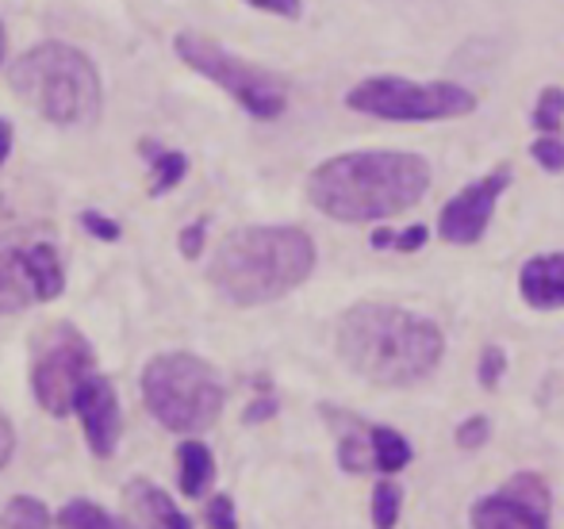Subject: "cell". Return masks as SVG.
Masks as SVG:
<instances>
[{
    "label": "cell",
    "instance_id": "cell-16",
    "mask_svg": "<svg viewBox=\"0 0 564 529\" xmlns=\"http://www.w3.org/2000/svg\"><path fill=\"white\" fill-rule=\"evenodd\" d=\"M139 154L150 162V196H165L185 180L188 173V157L181 150H165L162 142L154 139H139Z\"/></svg>",
    "mask_w": 564,
    "mask_h": 529
},
{
    "label": "cell",
    "instance_id": "cell-10",
    "mask_svg": "<svg viewBox=\"0 0 564 529\" xmlns=\"http://www.w3.org/2000/svg\"><path fill=\"white\" fill-rule=\"evenodd\" d=\"M507 185H511V169L488 173L484 180H473L468 188H460L446 208H442V219H438L442 239L453 242V246H473V242H480Z\"/></svg>",
    "mask_w": 564,
    "mask_h": 529
},
{
    "label": "cell",
    "instance_id": "cell-20",
    "mask_svg": "<svg viewBox=\"0 0 564 529\" xmlns=\"http://www.w3.org/2000/svg\"><path fill=\"white\" fill-rule=\"evenodd\" d=\"M54 522L58 518H51V510L31 495H15L0 515V529H51Z\"/></svg>",
    "mask_w": 564,
    "mask_h": 529
},
{
    "label": "cell",
    "instance_id": "cell-23",
    "mask_svg": "<svg viewBox=\"0 0 564 529\" xmlns=\"http://www.w3.org/2000/svg\"><path fill=\"white\" fill-rule=\"evenodd\" d=\"M530 154L538 157V165H542V169H550V173L564 169V142L553 139V134H542V139L530 146Z\"/></svg>",
    "mask_w": 564,
    "mask_h": 529
},
{
    "label": "cell",
    "instance_id": "cell-1",
    "mask_svg": "<svg viewBox=\"0 0 564 529\" xmlns=\"http://www.w3.org/2000/svg\"><path fill=\"white\" fill-rule=\"evenodd\" d=\"M335 350L361 381L377 388H411L442 365L446 334L426 315L392 304H357L338 319Z\"/></svg>",
    "mask_w": 564,
    "mask_h": 529
},
{
    "label": "cell",
    "instance_id": "cell-2",
    "mask_svg": "<svg viewBox=\"0 0 564 529\" xmlns=\"http://www.w3.org/2000/svg\"><path fill=\"white\" fill-rule=\"evenodd\" d=\"M431 188V165L403 150H354L307 177V200L338 223H377L415 208Z\"/></svg>",
    "mask_w": 564,
    "mask_h": 529
},
{
    "label": "cell",
    "instance_id": "cell-9",
    "mask_svg": "<svg viewBox=\"0 0 564 529\" xmlns=\"http://www.w3.org/2000/svg\"><path fill=\"white\" fill-rule=\"evenodd\" d=\"M97 373V350L77 334L69 322H54L39 334L35 365H31V392L39 407L54 418H66L74 410L77 388Z\"/></svg>",
    "mask_w": 564,
    "mask_h": 529
},
{
    "label": "cell",
    "instance_id": "cell-35",
    "mask_svg": "<svg viewBox=\"0 0 564 529\" xmlns=\"http://www.w3.org/2000/svg\"><path fill=\"white\" fill-rule=\"evenodd\" d=\"M4 43H8V35H4V23H0V62H4Z\"/></svg>",
    "mask_w": 564,
    "mask_h": 529
},
{
    "label": "cell",
    "instance_id": "cell-34",
    "mask_svg": "<svg viewBox=\"0 0 564 529\" xmlns=\"http://www.w3.org/2000/svg\"><path fill=\"white\" fill-rule=\"evenodd\" d=\"M388 246H395V234L388 231V227H380V231L372 234V250H388Z\"/></svg>",
    "mask_w": 564,
    "mask_h": 529
},
{
    "label": "cell",
    "instance_id": "cell-28",
    "mask_svg": "<svg viewBox=\"0 0 564 529\" xmlns=\"http://www.w3.org/2000/svg\"><path fill=\"white\" fill-rule=\"evenodd\" d=\"M503 368H507L503 350H499V345H488V350L480 353V384L484 388H496L499 376H503Z\"/></svg>",
    "mask_w": 564,
    "mask_h": 529
},
{
    "label": "cell",
    "instance_id": "cell-30",
    "mask_svg": "<svg viewBox=\"0 0 564 529\" xmlns=\"http://www.w3.org/2000/svg\"><path fill=\"white\" fill-rule=\"evenodd\" d=\"M250 8H261V12H273V15H284V20H296L304 12V0H246Z\"/></svg>",
    "mask_w": 564,
    "mask_h": 529
},
{
    "label": "cell",
    "instance_id": "cell-17",
    "mask_svg": "<svg viewBox=\"0 0 564 529\" xmlns=\"http://www.w3.org/2000/svg\"><path fill=\"white\" fill-rule=\"evenodd\" d=\"M177 464H181V492H185L188 499H200V495L212 487V480H216L212 449L204 445V441H181Z\"/></svg>",
    "mask_w": 564,
    "mask_h": 529
},
{
    "label": "cell",
    "instance_id": "cell-31",
    "mask_svg": "<svg viewBox=\"0 0 564 529\" xmlns=\"http://www.w3.org/2000/svg\"><path fill=\"white\" fill-rule=\"evenodd\" d=\"M426 239H431V231H426L423 223H415V227H408L403 234H395V250H400V254H415V250L426 246Z\"/></svg>",
    "mask_w": 564,
    "mask_h": 529
},
{
    "label": "cell",
    "instance_id": "cell-26",
    "mask_svg": "<svg viewBox=\"0 0 564 529\" xmlns=\"http://www.w3.org/2000/svg\"><path fill=\"white\" fill-rule=\"evenodd\" d=\"M82 227L93 234V239H100V242H119V234H123V227L116 223V219H108V216H100V211H82Z\"/></svg>",
    "mask_w": 564,
    "mask_h": 529
},
{
    "label": "cell",
    "instance_id": "cell-33",
    "mask_svg": "<svg viewBox=\"0 0 564 529\" xmlns=\"http://www.w3.org/2000/svg\"><path fill=\"white\" fill-rule=\"evenodd\" d=\"M8 154H12V123L0 120V165H4Z\"/></svg>",
    "mask_w": 564,
    "mask_h": 529
},
{
    "label": "cell",
    "instance_id": "cell-11",
    "mask_svg": "<svg viewBox=\"0 0 564 529\" xmlns=\"http://www.w3.org/2000/svg\"><path fill=\"white\" fill-rule=\"evenodd\" d=\"M74 410L85 426V438H89V449L97 456H112L116 441H119V399L108 376L93 373L89 381L77 388Z\"/></svg>",
    "mask_w": 564,
    "mask_h": 529
},
{
    "label": "cell",
    "instance_id": "cell-13",
    "mask_svg": "<svg viewBox=\"0 0 564 529\" xmlns=\"http://www.w3.org/2000/svg\"><path fill=\"white\" fill-rule=\"evenodd\" d=\"M519 291L530 307H538V311L564 307V254L530 257L519 273Z\"/></svg>",
    "mask_w": 564,
    "mask_h": 529
},
{
    "label": "cell",
    "instance_id": "cell-32",
    "mask_svg": "<svg viewBox=\"0 0 564 529\" xmlns=\"http://www.w3.org/2000/svg\"><path fill=\"white\" fill-rule=\"evenodd\" d=\"M15 449V433H12V422H8L4 415H0V469L8 464V456H12Z\"/></svg>",
    "mask_w": 564,
    "mask_h": 529
},
{
    "label": "cell",
    "instance_id": "cell-22",
    "mask_svg": "<svg viewBox=\"0 0 564 529\" xmlns=\"http://www.w3.org/2000/svg\"><path fill=\"white\" fill-rule=\"evenodd\" d=\"M561 120H564V92L561 89H545L542 100H538V108H534V128L553 134L561 128Z\"/></svg>",
    "mask_w": 564,
    "mask_h": 529
},
{
    "label": "cell",
    "instance_id": "cell-4",
    "mask_svg": "<svg viewBox=\"0 0 564 529\" xmlns=\"http://www.w3.org/2000/svg\"><path fill=\"white\" fill-rule=\"evenodd\" d=\"M8 85L23 104L54 128H93L105 108L100 74L85 51L69 43H39L15 58Z\"/></svg>",
    "mask_w": 564,
    "mask_h": 529
},
{
    "label": "cell",
    "instance_id": "cell-15",
    "mask_svg": "<svg viewBox=\"0 0 564 529\" xmlns=\"http://www.w3.org/2000/svg\"><path fill=\"white\" fill-rule=\"evenodd\" d=\"M127 503H131V510L142 518L147 529H193V522L177 510V503L150 480H131L127 484Z\"/></svg>",
    "mask_w": 564,
    "mask_h": 529
},
{
    "label": "cell",
    "instance_id": "cell-27",
    "mask_svg": "<svg viewBox=\"0 0 564 529\" xmlns=\"http://www.w3.org/2000/svg\"><path fill=\"white\" fill-rule=\"evenodd\" d=\"M204 242H208V219H196V223H188L185 231H181L177 246H181V254H185L188 262H196V257L204 254Z\"/></svg>",
    "mask_w": 564,
    "mask_h": 529
},
{
    "label": "cell",
    "instance_id": "cell-19",
    "mask_svg": "<svg viewBox=\"0 0 564 529\" xmlns=\"http://www.w3.org/2000/svg\"><path fill=\"white\" fill-rule=\"evenodd\" d=\"M372 456L380 472H400L411 464V441L392 426H372Z\"/></svg>",
    "mask_w": 564,
    "mask_h": 529
},
{
    "label": "cell",
    "instance_id": "cell-24",
    "mask_svg": "<svg viewBox=\"0 0 564 529\" xmlns=\"http://www.w3.org/2000/svg\"><path fill=\"white\" fill-rule=\"evenodd\" d=\"M204 522H208V529H238L230 495H216V499H208V507H204Z\"/></svg>",
    "mask_w": 564,
    "mask_h": 529
},
{
    "label": "cell",
    "instance_id": "cell-12",
    "mask_svg": "<svg viewBox=\"0 0 564 529\" xmlns=\"http://www.w3.org/2000/svg\"><path fill=\"white\" fill-rule=\"evenodd\" d=\"M473 529H550V510L527 503L511 487H499L473 507Z\"/></svg>",
    "mask_w": 564,
    "mask_h": 529
},
{
    "label": "cell",
    "instance_id": "cell-29",
    "mask_svg": "<svg viewBox=\"0 0 564 529\" xmlns=\"http://www.w3.org/2000/svg\"><path fill=\"white\" fill-rule=\"evenodd\" d=\"M276 410H281V403H276V396H258L246 407V415H242V422L246 426H258V422H265V418H273Z\"/></svg>",
    "mask_w": 564,
    "mask_h": 529
},
{
    "label": "cell",
    "instance_id": "cell-3",
    "mask_svg": "<svg viewBox=\"0 0 564 529\" xmlns=\"http://www.w3.org/2000/svg\"><path fill=\"white\" fill-rule=\"evenodd\" d=\"M315 268V242L300 227H238L219 242L208 280L227 304L261 307L296 291Z\"/></svg>",
    "mask_w": 564,
    "mask_h": 529
},
{
    "label": "cell",
    "instance_id": "cell-21",
    "mask_svg": "<svg viewBox=\"0 0 564 529\" xmlns=\"http://www.w3.org/2000/svg\"><path fill=\"white\" fill-rule=\"evenodd\" d=\"M400 507H403V487L392 480H380L372 487V526L377 529H395L400 522Z\"/></svg>",
    "mask_w": 564,
    "mask_h": 529
},
{
    "label": "cell",
    "instance_id": "cell-18",
    "mask_svg": "<svg viewBox=\"0 0 564 529\" xmlns=\"http://www.w3.org/2000/svg\"><path fill=\"white\" fill-rule=\"evenodd\" d=\"M58 526L62 529H131L123 518L108 515V510L100 507V503H93V499L66 503V507L58 510Z\"/></svg>",
    "mask_w": 564,
    "mask_h": 529
},
{
    "label": "cell",
    "instance_id": "cell-7",
    "mask_svg": "<svg viewBox=\"0 0 564 529\" xmlns=\"http://www.w3.org/2000/svg\"><path fill=\"white\" fill-rule=\"evenodd\" d=\"M62 291H66V268L58 257V242L46 227L0 234V315L51 304Z\"/></svg>",
    "mask_w": 564,
    "mask_h": 529
},
{
    "label": "cell",
    "instance_id": "cell-25",
    "mask_svg": "<svg viewBox=\"0 0 564 529\" xmlns=\"http://www.w3.org/2000/svg\"><path fill=\"white\" fill-rule=\"evenodd\" d=\"M488 438H491V422L484 415H473L457 426V445L460 449H480Z\"/></svg>",
    "mask_w": 564,
    "mask_h": 529
},
{
    "label": "cell",
    "instance_id": "cell-5",
    "mask_svg": "<svg viewBox=\"0 0 564 529\" xmlns=\"http://www.w3.org/2000/svg\"><path fill=\"white\" fill-rule=\"evenodd\" d=\"M147 410L173 433H200L224 415V384L216 368L196 353H158L142 368Z\"/></svg>",
    "mask_w": 564,
    "mask_h": 529
},
{
    "label": "cell",
    "instance_id": "cell-6",
    "mask_svg": "<svg viewBox=\"0 0 564 529\" xmlns=\"http://www.w3.org/2000/svg\"><path fill=\"white\" fill-rule=\"evenodd\" d=\"M173 51H177V58L185 62L193 74L216 81L230 100H238L253 120L269 123V120H276V115H284V108H289V85H284L273 69L238 58L227 46H219L216 38L196 35V31H181V35L173 38Z\"/></svg>",
    "mask_w": 564,
    "mask_h": 529
},
{
    "label": "cell",
    "instance_id": "cell-8",
    "mask_svg": "<svg viewBox=\"0 0 564 529\" xmlns=\"http://www.w3.org/2000/svg\"><path fill=\"white\" fill-rule=\"evenodd\" d=\"M346 104L354 112L377 115L395 123H434L457 120L476 108V97L449 81H403V77H369L346 92Z\"/></svg>",
    "mask_w": 564,
    "mask_h": 529
},
{
    "label": "cell",
    "instance_id": "cell-14",
    "mask_svg": "<svg viewBox=\"0 0 564 529\" xmlns=\"http://www.w3.org/2000/svg\"><path fill=\"white\" fill-rule=\"evenodd\" d=\"M323 415L335 422L338 430V464L341 472H361L377 469V456H372V426L357 422V415H346V410H335V407H323Z\"/></svg>",
    "mask_w": 564,
    "mask_h": 529
}]
</instances>
